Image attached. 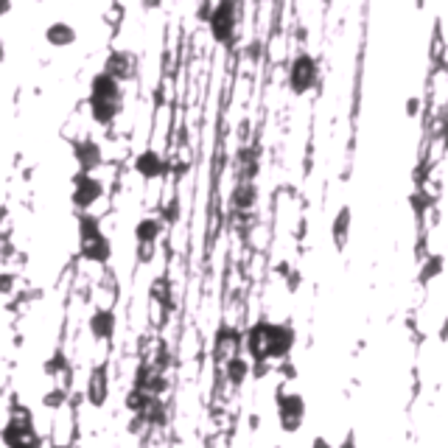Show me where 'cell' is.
Returning a JSON list of instances; mask_svg holds the SVG:
<instances>
[{
  "label": "cell",
  "instance_id": "20",
  "mask_svg": "<svg viewBox=\"0 0 448 448\" xmlns=\"http://www.w3.org/2000/svg\"><path fill=\"white\" fill-rule=\"evenodd\" d=\"M252 358H244V356H235L230 358L227 364H224V375H227V381L233 384V387H241L250 375H252Z\"/></svg>",
  "mask_w": 448,
  "mask_h": 448
},
{
  "label": "cell",
  "instance_id": "16",
  "mask_svg": "<svg viewBox=\"0 0 448 448\" xmlns=\"http://www.w3.org/2000/svg\"><path fill=\"white\" fill-rule=\"evenodd\" d=\"M76 40H79L76 28L70 23H65V20H56V23H50L45 28V43L50 48H70V45H76Z\"/></svg>",
  "mask_w": 448,
  "mask_h": 448
},
{
  "label": "cell",
  "instance_id": "12",
  "mask_svg": "<svg viewBox=\"0 0 448 448\" xmlns=\"http://www.w3.org/2000/svg\"><path fill=\"white\" fill-rule=\"evenodd\" d=\"M85 395H87L90 406H95V409H101L107 403V398H110V375H107L104 364H98V367L90 370L87 384H85Z\"/></svg>",
  "mask_w": 448,
  "mask_h": 448
},
{
  "label": "cell",
  "instance_id": "26",
  "mask_svg": "<svg viewBox=\"0 0 448 448\" xmlns=\"http://www.w3.org/2000/svg\"><path fill=\"white\" fill-rule=\"evenodd\" d=\"M65 364H68V358H65V353H62V351H56V353L50 356V361L45 364V373H48V375H56L59 370H65Z\"/></svg>",
  "mask_w": 448,
  "mask_h": 448
},
{
  "label": "cell",
  "instance_id": "28",
  "mask_svg": "<svg viewBox=\"0 0 448 448\" xmlns=\"http://www.w3.org/2000/svg\"><path fill=\"white\" fill-rule=\"evenodd\" d=\"M0 292H3V294H9V292H11V274H9V272L0 277Z\"/></svg>",
  "mask_w": 448,
  "mask_h": 448
},
{
  "label": "cell",
  "instance_id": "29",
  "mask_svg": "<svg viewBox=\"0 0 448 448\" xmlns=\"http://www.w3.org/2000/svg\"><path fill=\"white\" fill-rule=\"evenodd\" d=\"M309 448H334V446H331V440H328V437H314Z\"/></svg>",
  "mask_w": 448,
  "mask_h": 448
},
{
  "label": "cell",
  "instance_id": "15",
  "mask_svg": "<svg viewBox=\"0 0 448 448\" xmlns=\"http://www.w3.org/2000/svg\"><path fill=\"white\" fill-rule=\"evenodd\" d=\"M87 325H90L92 339H98V342L115 336V314L110 311V309H95V311L90 314Z\"/></svg>",
  "mask_w": 448,
  "mask_h": 448
},
{
  "label": "cell",
  "instance_id": "18",
  "mask_svg": "<svg viewBox=\"0 0 448 448\" xmlns=\"http://www.w3.org/2000/svg\"><path fill=\"white\" fill-rule=\"evenodd\" d=\"M230 205H233L235 210H252V208L258 205V185L241 179V182L233 188V193H230Z\"/></svg>",
  "mask_w": 448,
  "mask_h": 448
},
{
  "label": "cell",
  "instance_id": "2",
  "mask_svg": "<svg viewBox=\"0 0 448 448\" xmlns=\"http://www.w3.org/2000/svg\"><path fill=\"white\" fill-rule=\"evenodd\" d=\"M235 28H238V3L219 0L208 14V31H210L213 43L230 45L235 40Z\"/></svg>",
  "mask_w": 448,
  "mask_h": 448
},
{
  "label": "cell",
  "instance_id": "30",
  "mask_svg": "<svg viewBox=\"0 0 448 448\" xmlns=\"http://www.w3.org/2000/svg\"><path fill=\"white\" fill-rule=\"evenodd\" d=\"M406 110H409V115H417V110H420V101H417V98H409Z\"/></svg>",
  "mask_w": 448,
  "mask_h": 448
},
{
  "label": "cell",
  "instance_id": "6",
  "mask_svg": "<svg viewBox=\"0 0 448 448\" xmlns=\"http://www.w3.org/2000/svg\"><path fill=\"white\" fill-rule=\"evenodd\" d=\"M269 334H272V322L269 319H261V322L250 325L247 334H244L247 358H252L255 364L258 361H269Z\"/></svg>",
  "mask_w": 448,
  "mask_h": 448
},
{
  "label": "cell",
  "instance_id": "7",
  "mask_svg": "<svg viewBox=\"0 0 448 448\" xmlns=\"http://www.w3.org/2000/svg\"><path fill=\"white\" fill-rule=\"evenodd\" d=\"M241 345H244L241 331H235V328H230V325H219V331H216V336H213V358H216L219 364H227L230 358L238 356Z\"/></svg>",
  "mask_w": 448,
  "mask_h": 448
},
{
  "label": "cell",
  "instance_id": "22",
  "mask_svg": "<svg viewBox=\"0 0 448 448\" xmlns=\"http://www.w3.org/2000/svg\"><path fill=\"white\" fill-rule=\"evenodd\" d=\"M331 233H334L336 247H345V241H348V235H351V208H342V210L336 213Z\"/></svg>",
  "mask_w": 448,
  "mask_h": 448
},
{
  "label": "cell",
  "instance_id": "21",
  "mask_svg": "<svg viewBox=\"0 0 448 448\" xmlns=\"http://www.w3.org/2000/svg\"><path fill=\"white\" fill-rule=\"evenodd\" d=\"M140 420H143L146 426H166V423H169V403L163 401V398H154V395H151V401L146 406V412L140 415Z\"/></svg>",
  "mask_w": 448,
  "mask_h": 448
},
{
  "label": "cell",
  "instance_id": "19",
  "mask_svg": "<svg viewBox=\"0 0 448 448\" xmlns=\"http://www.w3.org/2000/svg\"><path fill=\"white\" fill-rule=\"evenodd\" d=\"M124 104H112V101H90V118L98 127H112L115 118L121 115Z\"/></svg>",
  "mask_w": 448,
  "mask_h": 448
},
{
  "label": "cell",
  "instance_id": "8",
  "mask_svg": "<svg viewBox=\"0 0 448 448\" xmlns=\"http://www.w3.org/2000/svg\"><path fill=\"white\" fill-rule=\"evenodd\" d=\"M297 334L292 325L286 322H272V334H269V361H280L294 351Z\"/></svg>",
  "mask_w": 448,
  "mask_h": 448
},
{
  "label": "cell",
  "instance_id": "11",
  "mask_svg": "<svg viewBox=\"0 0 448 448\" xmlns=\"http://www.w3.org/2000/svg\"><path fill=\"white\" fill-rule=\"evenodd\" d=\"M73 157H76V163H79V171H85V174H95V171L101 169V163H104L101 143H98V140H92V137L79 140V143L73 146Z\"/></svg>",
  "mask_w": 448,
  "mask_h": 448
},
{
  "label": "cell",
  "instance_id": "14",
  "mask_svg": "<svg viewBox=\"0 0 448 448\" xmlns=\"http://www.w3.org/2000/svg\"><path fill=\"white\" fill-rule=\"evenodd\" d=\"M79 252L90 264H107L112 258V241L107 235L90 238V241H79Z\"/></svg>",
  "mask_w": 448,
  "mask_h": 448
},
{
  "label": "cell",
  "instance_id": "24",
  "mask_svg": "<svg viewBox=\"0 0 448 448\" xmlns=\"http://www.w3.org/2000/svg\"><path fill=\"white\" fill-rule=\"evenodd\" d=\"M149 401H151V395H149V393H143V390H134V387H132V390L127 393V398H124V406H127V412H129V415L140 417V415L146 412Z\"/></svg>",
  "mask_w": 448,
  "mask_h": 448
},
{
  "label": "cell",
  "instance_id": "31",
  "mask_svg": "<svg viewBox=\"0 0 448 448\" xmlns=\"http://www.w3.org/2000/svg\"><path fill=\"white\" fill-rule=\"evenodd\" d=\"M48 448H73L70 443H53V446H48Z\"/></svg>",
  "mask_w": 448,
  "mask_h": 448
},
{
  "label": "cell",
  "instance_id": "9",
  "mask_svg": "<svg viewBox=\"0 0 448 448\" xmlns=\"http://www.w3.org/2000/svg\"><path fill=\"white\" fill-rule=\"evenodd\" d=\"M90 101H112V104H124V85L118 79H112L110 73L98 70L90 79Z\"/></svg>",
  "mask_w": 448,
  "mask_h": 448
},
{
  "label": "cell",
  "instance_id": "4",
  "mask_svg": "<svg viewBox=\"0 0 448 448\" xmlns=\"http://www.w3.org/2000/svg\"><path fill=\"white\" fill-rule=\"evenodd\" d=\"M303 420H306V398L300 393H280L277 395V423L286 434H294L303 429Z\"/></svg>",
  "mask_w": 448,
  "mask_h": 448
},
{
  "label": "cell",
  "instance_id": "13",
  "mask_svg": "<svg viewBox=\"0 0 448 448\" xmlns=\"http://www.w3.org/2000/svg\"><path fill=\"white\" fill-rule=\"evenodd\" d=\"M134 171L143 179H160L169 171V163H166V157L157 149H143L134 157Z\"/></svg>",
  "mask_w": 448,
  "mask_h": 448
},
{
  "label": "cell",
  "instance_id": "3",
  "mask_svg": "<svg viewBox=\"0 0 448 448\" xmlns=\"http://www.w3.org/2000/svg\"><path fill=\"white\" fill-rule=\"evenodd\" d=\"M104 193H107V185H104V179H98L95 174H85V171H79V174L73 177L70 202L76 205V210H79V213H90V208H92V205H98V202L104 199Z\"/></svg>",
  "mask_w": 448,
  "mask_h": 448
},
{
  "label": "cell",
  "instance_id": "5",
  "mask_svg": "<svg viewBox=\"0 0 448 448\" xmlns=\"http://www.w3.org/2000/svg\"><path fill=\"white\" fill-rule=\"evenodd\" d=\"M316 76H319V62L311 53H297L292 62H289V90L294 95H303L316 85Z\"/></svg>",
  "mask_w": 448,
  "mask_h": 448
},
{
  "label": "cell",
  "instance_id": "17",
  "mask_svg": "<svg viewBox=\"0 0 448 448\" xmlns=\"http://www.w3.org/2000/svg\"><path fill=\"white\" fill-rule=\"evenodd\" d=\"M163 230H166V222L160 216H143L140 222L134 224V241L140 247H151L163 235Z\"/></svg>",
  "mask_w": 448,
  "mask_h": 448
},
{
  "label": "cell",
  "instance_id": "10",
  "mask_svg": "<svg viewBox=\"0 0 448 448\" xmlns=\"http://www.w3.org/2000/svg\"><path fill=\"white\" fill-rule=\"evenodd\" d=\"M104 73H110L121 85L132 82L134 73H137V59H134L129 50H110L107 59H104Z\"/></svg>",
  "mask_w": 448,
  "mask_h": 448
},
{
  "label": "cell",
  "instance_id": "23",
  "mask_svg": "<svg viewBox=\"0 0 448 448\" xmlns=\"http://www.w3.org/2000/svg\"><path fill=\"white\" fill-rule=\"evenodd\" d=\"M76 222H79V241H90V238L104 235L98 216H92V213H79V219H76Z\"/></svg>",
  "mask_w": 448,
  "mask_h": 448
},
{
  "label": "cell",
  "instance_id": "25",
  "mask_svg": "<svg viewBox=\"0 0 448 448\" xmlns=\"http://www.w3.org/2000/svg\"><path fill=\"white\" fill-rule=\"evenodd\" d=\"M440 272H443V258H440V255H432V258L423 264L420 280H423V283H429V280H432V277H437Z\"/></svg>",
  "mask_w": 448,
  "mask_h": 448
},
{
  "label": "cell",
  "instance_id": "1",
  "mask_svg": "<svg viewBox=\"0 0 448 448\" xmlns=\"http://www.w3.org/2000/svg\"><path fill=\"white\" fill-rule=\"evenodd\" d=\"M0 440L6 448H43V437L34 426V417L26 409H11L0 432Z\"/></svg>",
  "mask_w": 448,
  "mask_h": 448
},
{
  "label": "cell",
  "instance_id": "27",
  "mask_svg": "<svg viewBox=\"0 0 448 448\" xmlns=\"http://www.w3.org/2000/svg\"><path fill=\"white\" fill-rule=\"evenodd\" d=\"M62 401H65V393H62V390H53V393H45L43 395V403L45 406H50V409L62 406Z\"/></svg>",
  "mask_w": 448,
  "mask_h": 448
}]
</instances>
